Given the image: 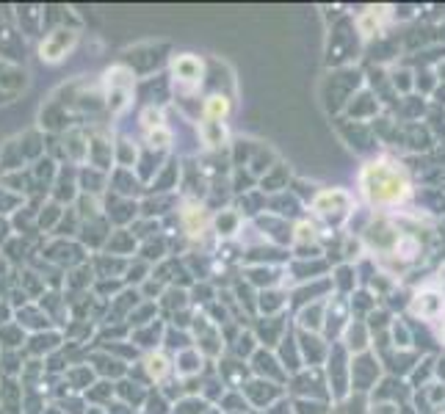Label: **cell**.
Returning a JSON list of instances; mask_svg holds the SVG:
<instances>
[{"mask_svg":"<svg viewBox=\"0 0 445 414\" xmlns=\"http://www.w3.org/2000/svg\"><path fill=\"white\" fill-rule=\"evenodd\" d=\"M150 141H152V147H166L172 141V136L164 127H155V130H150Z\"/></svg>","mask_w":445,"mask_h":414,"instance_id":"9c48e42d","label":"cell"},{"mask_svg":"<svg viewBox=\"0 0 445 414\" xmlns=\"http://www.w3.org/2000/svg\"><path fill=\"white\" fill-rule=\"evenodd\" d=\"M147 373H150L152 379H164V376L169 373V362H166V357H161V354L147 357Z\"/></svg>","mask_w":445,"mask_h":414,"instance_id":"52a82bcc","label":"cell"},{"mask_svg":"<svg viewBox=\"0 0 445 414\" xmlns=\"http://www.w3.org/2000/svg\"><path fill=\"white\" fill-rule=\"evenodd\" d=\"M200 133L205 136V144H211V147H219V144H224L222 122H205V125L200 127Z\"/></svg>","mask_w":445,"mask_h":414,"instance_id":"8992f818","label":"cell"},{"mask_svg":"<svg viewBox=\"0 0 445 414\" xmlns=\"http://www.w3.org/2000/svg\"><path fill=\"white\" fill-rule=\"evenodd\" d=\"M175 75H177V80L194 86V83L200 80V75H202V64H200L194 55H180V58L175 61Z\"/></svg>","mask_w":445,"mask_h":414,"instance_id":"277c9868","label":"cell"},{"mask_svg":"<svg viewBox=\"0 0 445 414\" xmlns=\"http://www.w3.org/2000/svg\"><path fill=\"white\" fill-rule=\"evenodd\" d=\"M443 334H445V326H443Z\"/></svg>","mask_w":445,"mask_h":414,"instance_id":"30bf717a","label":"cell"},{"mask_svg":"<svg viewBox=\"0 0 445 414\" xmlns=\"http://www.w3.org/2000/svg\"><path fill=\"white\" fill-rule=\"evenodd\" d=\"M183 221H186V229H189L191 235H197V232L202 229V224H205V213L197 210V207H189V210L183 213Z\"/></svg>","mask_w":445,"mask_h":414,"instance_id":"ba28073f","label":"cell"},{"mask_svg":"<svg viewBox=\"0 0 445 414\" xmlns=\"http://www.w3.org/2000/svg\"><path fill=\"white\" fill-rule=\"evenodd\" d=\"M227 114H229V100H227V97L213 94V97L205 100V116H208V122H222Z\"/></svg>","mask_w":445,"mask_h":414,"instance_id":"5b68a950","label":"cell"},{"mask_svg":"<svg viewBox=\"0 0 445 414\" xmlns=\"http://www.w3.org/2000/svg\"><path fill=\"white\" fill-rule=\"evenodd\" d=\"M445 312V293L435 287H424L415 298H412V315H418L421 321H440Z\"/></svg>","mask_w":445,"mask_h":414,"instance_id":"7a4b0ae2","label":"cell"},{"mask_svg":"<svg viewBox=\"0 0 445 414\" xmlns=\"http://www.w3.org/2000/svg\"><path fill=\"white\" fill-rule=\"evenodd\" d=\"M360 188H363V194L371 205L393 207L401 205L410 197L412 183H410V174L401 163H396L390 158H382V161H374L363 169Z\"/></svg>","mask_w":445,"mask_h":414,"instance_id":"6da1fadb","label":"cell"},{"mask_svg":"<svg viewBox=\"0 0 445 414\" xmlns=\"http://www.w3.org/2000/svg\"><path fill=\"white\" fill-rule=\"evenodd\" d=\"M72 44H75V30L58 28V30H53V33L42 42V58H44V61H61V58L69 53Z\"/></svg>","mask_w":445,"mask_h":414,"instance_id":"3957f363","label":"cell"}]
</instances>
